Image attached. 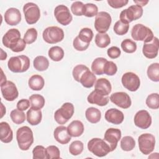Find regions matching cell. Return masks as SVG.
<instances>
[{
	"label": "cell",
	"instance_id": "obj_10",
	"mask_svg": "<svg viewBox=\"0 0 159 159\" xmlns=\"http://www.w3.org/2000/svg\"><path fill=\"white\" fill-rule=\"evenodd\" d=\"M138 142L140 151L144 155H149L154 150L155 138L151 134H143L139 137Z\"/></svg>",
	"mask_w": 159,
	"mask_h": 159
},
{
	"label": "cell",
	"instance_id": "obj_8",
	"mask_svg": "<svg viewBox=\"0 0 159 159\" xmlns=\"http://www.w3.org/2000/svg\"><path fill=\"white\" fill-rule=\"evenodd\" d=\"M74 106L70 102L64 103L54 114V119L58 124H65L73 116Z\"/></svg>",
	"mask_w": 159,
	"mask_h": 159
},
{
	"label": "cell",
	"instance_id": "obj_27",
	"mask_svg": "<svg viewBox=\"0 0 159 159\" xmlns=\"http://www.w3.org/2000/svg\"><path fill=\"white\" fill-rule=\"evenodd\" d=\"M27 120L32 125L39 124L42 120V114L40 110L34 109L30 107L27 112Z\"/></svg>",
	"mask_w": 159,
	"mask_h": 159
},
{
	"label": "cell",
	"instance_id": "obj_6",
	"mask_svg": "<svg viewBox=\"0 0 159 159\" xmlns=\"http://www.w3.org/2000/svg\"><path fill=\"white\" fill-rule=\"evenodd\" d=\"M143 14V9L137 4L129 6L123 10L120 14V20L124 24H129L131 22L140 19Z\"/></svg>",
	"mask_w": 159,
	"mask_h": 159
},
{
	"label": "cell",
	"instance_id": "obj_39",
	"mask_svg": "<svg viewBox=\"0 0 159 159\" xmlns=\"http://www.w3.org/2000/svg\"><path fill=\"white\" fill-rule=\"evenodd\" d=\"M78 37L82 42L86 43H89L93 39V32L91 29L84 27L80 31Z\"/></svg>",
	"mask_w": 159,
	"mask_h": 159
},
{
	"label": "cell",
	"instance_id": "obj_11",
	"mask_svg": "<svg viewBox=\"0 0 159 159\" xmlns=\"http://www.w3.org/2000/svg\"><path fill=\"white\" fill-rule=\"evenodd\" d=\"M112 19L111 15L104 11H101L96 16L94 27L98 33H106L109 29Z\"/></svg>",
	"mask_w": 159,
	"mask_h": 159
},
{
	"label": "cell",
	"instance_id": "obj_35",
	"mask_svg": "<svg viewBox=\"0 0 159 159\" xmlns=\"http://www.w3.org/2000/svg\"><path fill=\"white\" fill-rule=\"evenodd\" d=\"M148 78L154 82L159 81V63H153L150 65L147 71Z\"/></svg>",
	"mask_w": 159,
	"mask_h": 159
},
{
	"label": "cell",
	"instance_id": "obj_32",
	"mask_svg": "<svg viewBox=\"0 0 159 159\" xmlns=\"http://www.w3.org/2000/svg\"><path fill=\"white\" fill-rule=\"evenodd\" d=\"M29 101L30 103L31 107L37 109V110H40L43 107L45 102V100L40 94H32L29 97Z\"/></svg>",
	"mask_w": 159,
	"mask_h": 159
},
{
	"label": "cell",
	"instance_id": "obj_49",
	"mask_svg": "<svg viewBox=\"0 0 159 159\" xmlns=\"http://www.w3.org/2000/svg\"><path fill=\"white\" fill-rule=\"evenodd\" d=\"M84 4L81 1H75L71 6V11L72 13L77 16H83Z\"/></svg>",
	"mask_w": 159,
	"mask_h": 159
},
{
	"label": "cell",
	"instance_id": "obj_5",
	"mask_svg": "<svg viewBox=\"0 0 159 159\" xmlns=\"http://www.w3.org/2000/svg\"><path fill=\"white\" fill-rule=\"evenodd\" d=\"M88 148L89 152L98 157H102L106 156L111 149L109 145L99 138H93L88 142Z\"/></svg>",
	"mask_w": 159,
	"mask_h": 159
},
{
	"label": "cell",
	"instance_id": "obj_31",
	"mask_svg": "<svg viewBox=\"0 0 159 159\" xmlns=\"http://www.w3.org/2000/svg\"><path fill=\"white\" fill-rule=\"evenodd\" d=\"M33 65L35 70L39 71H43L48 68L49 61L44 56H37L33 61Z\"/></svg>",
	"mask_w": 159,
	"mask_h": 159
},
{
	"label": "cell",
	"instance_id": "obj_4",
	"mask_svg": "<svg viewBox=\"0 0 159 159\" xmlns=\"http://www.w3.org/2000/svg\"><path fill=\"white\" fill-rule=\"evenodd\" d=\"M131 36L134 40L143 41L144 43L151 42L154 37L152 30L142 24H137L132 27Z\"/></svg>",
	"mask_w": 159,
	"mask_h": 159
},
{
	"label": "cell",
	"instance_id": "obj_30",
	"mask_svg": "<svg viewBox=\"0 0 159 159\" xmlns=\"http://www.w3.org/2000/svg\"><path fill=\"white\" fill-rule=\"evenodd\" d=\"M107 59L103 57L96 58L91 64V70L94 75H101L104 74L103 68L107 61Z\"/></svg>",
	"mask_w": 159,
	"mask_h": 159
},
{
	"label": "cell",
	"instance_id": "obj_19",
	"mask_svg": "<svg viewBox=\"0 0 159 159\" xmlns=\"http://www.w3.org/2000/svg\"><path fill=\"white\" fill-rule=\"evenodd\" d=\"M5 22L9 25H16L21 20L20 11L15 7L9 8L4 13Z\"/></svg>",
	"mask_w": 159,
	"mask_h": 159
},
{
	"label": "cell",
	"instance_id": "obj_51",
	"mask_svg": "<svg viewBox=\"0 0 159 159\" xmlns=\"http://www.w3.org/2000/svg\"><path fill=\"white\" fill-rule=\"evenodd\" d=\"M108 4L112 8L119 9L121 8L129 2L128 0H107V1Z\"/></svg>",
	"mask_w": 159,
	"mask_h": 159
},
{
	"label": "cell",
	"instance_id": "obj_42",
	"mask_svg": "<svg viewBox=\"0 0 159 159\" xmlns=\"http://www.w3.org/2000/svg\"><path fill=\"white\" fill-rule=\"evenodd\" d=\"M98 13V8L96 5L93 3H87L84 4L83 10V16L88 17H93Z\"/></svg>",
	"mask_w": 159,
	"mask_h": 159
},
{
	"label": "cell",
	"instance_id": "obj_57",
	"mask_svg": "<svg viewBox=\"0 0 159 159\" xmlns=\"http://www.w3.org/2000/svg\"><path fill=\"white\" fill-rule=\"evenodd\" d=\"M5 114H6V107L4 106L3 104L1 103V118H2Z\"/></svg>",
	"mask_w": 159,
	"mask_h": 159
},
{
	"label": "cell",
	"instance_id": "obj_46",
	"mask_svg": "<svg viewBox=\"0 0 159 159\" xmlns=\"http://www.w3.org/2000/svg\"><path fill=\"white\" fill-rule=\"evenodd\" d=\"M45 150L47 159L60 158V152L59 148L57 146L50 145L47 147Z\"/></svg>",
	"mask_w": 159,
	"mask_h": 159
},
{
	"label": "cell",
	"instance_id": "obj_16",
	"mask_svg": "<svg viewBox=\"0 0 159 159\" xmlns=\"http://www.w3.org/2000/svg\"><path fill=\"white\" fill-rule=\"evenodd\" d=\"M109 99L112 103L122 109L129 108L132 104L130 96L125 92L114 93L111 95Z\"/></svg>",
	"mask_w": 159,
	"mask_h": 159
},
{
	"label": "cell",
	"instance_id": "obj_56",
	"mask_svg": "<svg viewBox=\"0 0 159 159\" xmlns=\"http://www.w3.org/2000/svg\"><path fill=\"white\" fill-rule=\"evenodd\" d=\"M1 84L6 82V76L4 75L3 73V71L2 70V69H1Z\"/></svg>",
	"mask_w": 159,
	"mask_h": 159
},
{
	"label": "cell",
	"instance_id": "obj_50",
	"mask_svg": "<svg viewBox=\"0 0 159 159\" xmlns=\"http://www.w3.org/2000/svg\"><path fill=\"white\" fill-rule=\"evenodd\" d=\"M73 45L75 49L78 51H84L88 48L89 43H86L82 42L77 36L73 40Z\"/></svg>",
	"mask_w": 159,
	"mask_h": 159
},
{
	"label": "cell",
	"instance_id": "obj_23",
	"mask_svg": "<svg viewBox=\"0 0 159 159\" xmlns=\"http://www.w3.org/2000/svg\"><path fill=\"white\" fill-rule=\"evenodd\" d=\"M13 139V132L6 122L0 123V140L2 142L7 143L11 142Z\"/></svg>",
	"mask_w": 159,
	"mask_h": 159
},
{
	"label": "cell",
	"instance_id": "obj_22",
	"mask_svg": "<svg viewBox=\"0 0 159 159\" xmlns=\"http://www.w3.org/2000/svg\"><path fill=\"white\" fill-rule=\"evenodd\" d=\"M87 101L92 104H96L99 106H104L107 104L109 98L107 96H103L95 89L88 96Z\"/></svg>",
	"mask_w": 159,
	"mask_h": 159
},
{
	"label": "cell",
	"instance_id": "obj_44",
	"mask_svg": "<svg viewBox=\"0 0 159 159\" xmlns=\"http://www.w3.org/2000/svg\"><path fill=\"white\" fill-rule=\"evenodd\" d=\"M37 38V31L35 28H30L27 30L24 35V40L27 44L34 43Z\"/></svg>",
	"mask_w": 159,
	"mask_h": 159
},
{
	"label": "cell",
	"instance_id": "obj_47",
	"mask_svg": "<svg viewBox=\"0 0 159 159\" xmlns=\"http://www.w3.org/2000/svg\"><path fill=\"white\" fill-rule=\"evenodd\" d=\"M46 148L42 145H37L32 150L34 159H45L47 158Z\"/></svg>",
	"mask_w": 159,
	"mask_h": 159
},
{
	"label": "cell",
	"instance_id": "obj_54",
	"mask_svg": "<svg viewBox=\"0 0 159 159\" xmlns=\"http://www.w3.org/2000/svg\"><path fill=\"white\" fill-rule=\"evenodd\" d=\"M134 2L135 3L137 4V5L138 6H145L148 2V1H134Z\"/></svg>",
	"mask_w": 159,
	"mask_h": 159
},
{
	"label": "cell",
	"instance_id": "obj_14",
	"mask_svg": "<svg viewBox=\"0 0 159 159\" xmlns=\"http://www.w3.org/2000/svg\"><path fill=\"white\" fill-rule=\"evenodd\" d=\"M1 91L3 98L7 101H14L19 95L16 84L11 81H6L1 84Z\"/></svg>",
	"mask_w": 159,
	"mask_h": 159
},
{
	"label": "cell",
	"instance_id": "obj_43",
	"mask_svg": "<svg viewBox=\"0 0 159 159\" xmlns=\"http://www.w3.org/2000/svg\"><path fill=\"white\" fill-rule=\"evenodd\" d=\"M129 29V25L124 24L120 20L117 21L113 27L114 32L119 35H123L127 33Z\"/></svg>",
	"mask_w": 159,
	"mask_h": 159
},
{
	"label": "cell",
	"instance_id": "obj_9",
	"mask_svg": "<svg viewBox=\"0 0 159 159\" xmlns=\"http://www.w3.org/2000/svg\"><path fill=\"white\" fill-rule=\"evenodd\" d=\"M25 19L28 24H34L40 19V11L39 6L34 2H27L23 6Z\"/></svg>",
	"mask_w": 159,
	"mask_h": 159
},
{
	"label": "cell",
	"instance_id": "obj_7",
	"mask_svg": "<svg viewBox=\"0 0 159 159\" xmlns=\"http://www.w3.org/2000/svg\"><path fill=\"white\" fill-rule=\"evenodd\" d=\"M42 37L45 42L50 44H55L63 40L64 32L62 29L57 26H50L43 30Z\"/></svg>",
	"mask_w": 159,
	"mask_h": 159
},
{
	"label": "cell",
	"instance_id": "obj_20",
	"mask_svg": "<svg viewBox=\"0 0 159 159\" xmlns=\"http://www.w3.org/2000/svg\"><path fill=\"white\" fill-rule=\"evenodd\" d=\"M104 117L107 122L118 125L123 122L124 115L120 110L116 108H111L106 112Z\"/></svg>",
	"mask_w": 159,
	"mask_h": 159
},
{
	"label": "cell",
	"instance_id": "obj_13",
	"mask_svg": "<svg viewBox=\"0 0 159 159\" xmlns=\"http://www.w3.org/2000/svg\"><path fill=\"white\" fill-rule=\"evenodd\" d=\"M54 16L57 22L63 25H68L73 19L68 7L63 4L58 5L55 8Z\"/></svg>",
	"mask_w": 159,
	"mask_h": 159
},
{
	"label": "cell",
	"instance_id": "obj_21",
	"mask_svg": "<svg viewBox=\"0 0 159 159\" xmlns=\"http://www.w3.org/2000/svg\"><path fill=\"white\" fill-rule=\"evenodd\" d=\"M55 139L61 144H66L71 140V136L68 134L67 127L63 125H60L56 127L53 132Z\"/></svg>",
	"mask_w": 159,
	"mask_h": 159
},
{
	"label": "cell",
	"instance_id": "obj_2",
	"mask_svg": "<svg viewBox=\"0 0 159 159\" xmlns=\"http://www.w3.org/2000/svg\"><path fill=\"white\" fill-rule=\"evenodd\" d=\"M16 139L18 146L21 150H29L34 142L33 132L28 126H22L16 132Z\"/></svg>",
	"mask_w": 159,
	"mask_h": 159
},
{
	"label": "cell",
	"instance_id": "obj_53",
	"mask_svg": "<svg viewBox=\"0 0 159 159\" xmlns=\"http://www.w3.org/2000/svg\"><path fill=\"white\" fill-rule=\"evenodd\" d=\"M30 101L29 99H22L20 101H19L17 103V109H18L20 111H24L27 110L29 106H30Z\"/></svg>",
	"mask_w": 159,
	"mask_h": 159
},
{
	"label": "cell",
	"instance_id": "obj_28",
	"mask_svg": "<svg viewBox=\"0 0 159 159\" xmlns=\"http://www.w3.org/2000/svg\"><path fill=\"white\" fill-rule=\"evenodd\" d=\"M29 88L34 91H40L44 86L45 81L43 77L39 75H34L29 80Z\"/></svg>",
	"mask_w": 159,
	"mask_h": 159
},
{
	"label": "cell",
	"instance_id": "obj_48",
	"mask_svg": "<svg viewBox=\"0 0 159 159\" xmlns=\"http://www.w3.org/2000/svg\"><path fill=\"white\" fill-rule=\"evenodd\" d=\"M88 67L84 65H78L75 66L73 70L72 75L75 81L77 82H80V79L81 76L84 73V72L88 70Z\"/></svg>",
	"mask_w": 159,
	"mask_h": 159
},
{
	"label": "cell",
	"instance_id": "obj_29",
	"mask_svg": "<svg viewBox=\"0 0 159 159\" xmlns=\"http://www.w3.org/2000/svg\"><path fill=\"white\" fill-rule=\"evenodd\" d=\"M85 116L88 122L92 124H96L100 121L101 112L98 109L94 107H90L86 110Z\"/></svg>",
	"mask_w": 159,
	"mask_h": 159
},
{
	"label": "cell",
	"instance_id": "obj_18",
	"mask_svg": "<svg viewBox=\"0 0 159 159\" xmlns=\"http://www.w3.org/2000/svg\"><path fill=\"white\" fill-rule=\"evenodd\" d=\"M158 39L157 37H154L151 42L143 43L142 48V53L144 55V56L147 58H155L158 55Z\"/></svg>",
	"mask_w": 159,
	"mask_h": 159
},
{
	"label": "cell",
	"instance_id": "obj_37",
	"mask_svg": "<svg viewBox=\"0 0 159 159\" xmlns=\"http://www.w3.org/2000/svg\"><path fill=\"white\" fill-rule=\"evenodd\" d=\"M146 104L148 107L152 109L159 108V95L158 93H152L146 99Z\"/></svg>",
	"mask_w": 159,
	"mask_h": 159
},
{
	"label": "cell",
	"instance_id": "obj_3",
	"mask_svg": "<svg viewBox=\"0 0 159 159\" xmlns=\"http://www.w3.org/2000/svg\"><path fill=\"white\" fill-rule=\"evenodd\" d=\"M30 59L26 55H19L9 58L7 62L8 68L14 73H23L30 67Z\"/></svg>",
	"mask_w": 159,
	"mask_h": 159
},
{
	"label": "cell",
	"instance_id": "obj_17",
	"mask_svg": "<svg viewBox=\"0 0 159 159\" xmlns=\"http://www.w3.org/2000/svg\"><path fill=\"white\" fill-rule=\"evenodd\" d=\"M135 125L142 129H148L152 124V117L146 110L139 111L134 116Z\"/></svg>",
	"mask_w": 159,
	"mask_h": 159
},
{
	"label": "cell",
	"instance_id": "obj_25",
	"mask_svg": "<svg viewBox=\"0 0 159 159\" xmlns=\"http://www.w3.org/2000/svg\"><path fill=\"white\" fill-rule=\"evenodd\" d=\"M67 130L71 137H78L84 132V125L78 120H73L67 127Z\"/></svg>",
	"mask_w": 159,
	"mask_h": 159
},
{
	"label": "cell",
	"instance_id": "obj_36",
	"mask_svg": "<svg viewBox=\"0 0 159 159\" xmlns=\"http://www.w3.org/2000/svg\"><path fill=\"white\" fill-rule=\"evenodd\" d=\"M135 146V141L131 136H125L120 140V147L122 150L129 152Z\"/></svg>",
	"mask_w": 159,
	"mask_h": 159
},
{
	"label": "cell",
	"instance_id": "obj_33",
	"mask_svg": "<svg viewBox=\"0 0 159 159\" xmlns=\"http://www.w3.org/2000/svg\"><path fill=\"white\" fill-rule=\"evenodd\" d=\"M48 55L52 60L54 61H59L61 60L64 57V51L61 47L59 46H54L48 50Z\"/></svg>",
	"mask_w": 159,
	"mask_h": 159
},
{
	"label": "cell",
	"instance_id": "obj_52",
	"mask_svg": "<svg viewBox=\"0 0 159 159\" xmlns=\"http://www.w3.org/2000/svg\"><path fill=\"white\" fill-rule=\"evenodd\" d=\"M107 53L109 58H111L112 59H116L120 57L121 52L119 47L113 46L107 49Z\"/></svg>",
	"mask_w": 159,
	"mask_h": 159
},
{
	"label": "cell",
	"instance_id": "obj_34",
	"mask_svg": "<svg viewBox=\"0 0 159 159\" xmlns=\"http://www.w3.org/2000/svg\"><path fill=\"white\" fill-rule=\"evenodd\" d=\"M95 43L99 48H106L111 43V39L107 33H98L95 36Z\"/></svg>",
	"mask_w": 159,
	"mask_h": 159
},
{
	"label": "cell",
	"instance_id": "obj_15",
	"mask_svg": "<svg viewBox=\"0 0 159 159\" xmlns=\"http://www.w3.org/2000/svg\"><path fill=\"white\" fill-rule=\"evenodd\" d=\"M121 131L120 129L109 128L106 130L104 140L109 145L111 152L114 151L117 145V143L121 138Z\"/></svg>",
	"mask_w": 159,
	"mask_h": 159
},
{
	"label": "cell",
	"instance_id": "obj_38",
	"mask_svg": "<svg viewBox=\"0 0 159 159\" xmlns=\"http://www.w3.org/2000/svg\"><path fill=\"white\" fill-rule=\"evenodd\" d=\"M10 117L12 122L16 124H22L25 120V113L23 111L19 110L18 109L12 110L11 112Z\"/></svg>",
	"mask_w": 159,
	"mask_h": 159
},
{
	"label": "cell",
	"instance_id": "obj_26",
	"mask_svg": "<svg viewBox=\"0 0 159 159\" xmlns=\"http://www.w3.org/2000/svg\"><path fill=\"white\" fill-rule=\"evenodd\" d=\"M96 81V77L95 75L89 69L84 72L80 79V83L83 87L86 88H92L94 86Z\"/></svg>",
	"mask_w": 159,
	"mask_h": 159
},
{
	"label": "cell",
	"instance_id": "obj_12",
	"mask_svg": "<svg viewBox=\"0 0 159 159\" xmlns=\"http://www.w3.org/2000/svg\"><path fill=\"white\" fill-rule=\"evenodd\" d=\"M123 86L130 91H136L140 87V80L139 77L133 72L125 73L121 78Z\"/></svg>",
	"mask_w": 159,
	"mask_h": 159
},
{
	"label": "cell",
	"instance_id": "obj_45",
	"mask_svg": "<svg viewBox=\"0 0 159 159\" xmlns=\"http://www.w3.org/2000/svg\"><path fill=\"white\" fill-rule=\"evenodd\" d=\"M117 71V67L116 63L112 61H107L103 68V73L108 76L114 75Z\"/></svg>",
	"mask_w": 159,
	"mask_h": 159
},
{
	"label": "cell",
	"instance_id": "obj_1",
	"mask_svg": "<svg viewBox=\"0 0 159 159\" xmlns=\"http://www.w3.org/2000/svg\"><path fill=\"white\" fill-rule=\"evenodd\" d=\"M2 42L14 52H22L26 47V43L20 38V33L17 29H9L2 37Z\"/></svg>",
	"mask_w": 159,
	"mask_h": 159
},
{
	"label": "cell",
	"instance_id": "obj_24",
	"mask_svg": "<svg viewBox=\"0 0 159 159\" xmlns=\"http://www.w3.org/2000/svg\"><path fill=\"white\" fill-rule=\"evenodd\" d=\"M95 90L103 96H108L112 90L110 81L106 78H101L98 79L94 86Z\"/></svg>",
	"mask_w": 159,
	"mask_h": 159
},
{
	"label": "cell",
	"instance_id": "obj_55",
	"mask_svg": "<svg viewBox=\"0 0 159 159\" xmlns=\"http://www.w3.org/2000/svg\"><path fill=\"white\" fill-rule=\"evenodd\" d=\"M1 60H4L7 58V53L6 52H4L2 48H1Z\"/></svg>",
	"mask_w": 159,
	"mask_h": 159
},
{
	"label": "cell",
	"instance_id": "obj_41",
	"mask_svg": "<svg viewBox=\"0 0 159 159\" xmlns=\"http://www.w3.org/2000/svg\"><path fill=\"white\" fill-rule=\"evenodd\" d=\"M83 148V143L80 140H75L70 144L69 147V152L72 155L76 156L82 153Z\"/></svg>",
	"mask_w": 159,
	"mask_h": 159
},
{
	"label": "cell",
	"instance_id": "obj_40",
	"mask_svg": "<svg viewBox=\"0 0 159 159\" xmlns=\"http://www.w3.org/2000/svg\"><path fill=\"white\" fill-rule=\"evenodd\" d=\"M121 48L125 53H132L137 50V44L134 41L126 39L121 42Z\"/></svg>",
	"mask_w": 159,
	"mask_h": 159
}]
</instances>
